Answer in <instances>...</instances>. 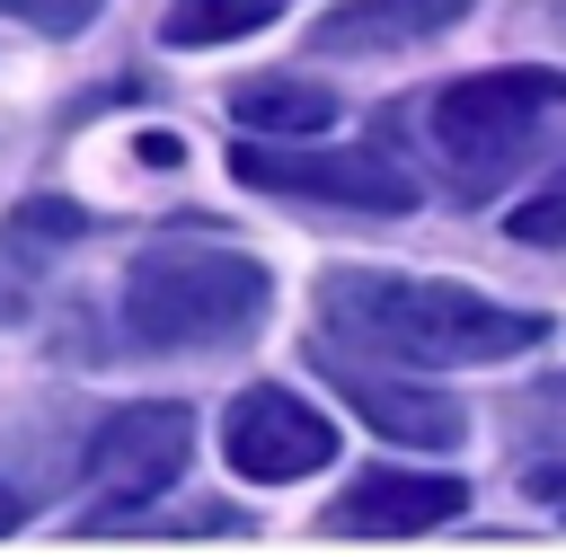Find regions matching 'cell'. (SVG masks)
Here are the masks:
<instances>
[{
    "mask_svg": "<svg viewBox=\"0 0 566 557\" xmlns=\"http://www.w3.org/2000/svg\"><path fill=\"white\" fill-rule=\"evenodd\" d=\"M318 318L407 371H460V362H513L548 336V309H513L486 301L469 283H433V274H389V265H336L318 274Z\"/></svg>",
    "mask_w": 566,
    "mask_h": 557,
    "instance_id": "cell-1",
    "label": "cell"
},
{
    "mask_svg": "<svg viewBox=\"0 0 566 557\" xmlns=\"http://www.w3.org/2000/svg\"><path fill=\"white\" fill-rule=\"evenodd\" d=\"M274 274L239 248H142L124 265L115 318L142 354H230L265 327Z\"/></svg>",
    "mask_w": 566,
    "mask_h": 557,
    "instance_id": "cell-2",
    "label": "cell"
},
{
    "mask_svg": "<svg viewBox=\"0 0 566 557\" xmlns=\"http://www.w3.org/2000/svg\"><path fill=\"white\" fill-rule=\"evenodd\" d=\"M557 106H566V71H478V80H451L433 97H407L398 115L433 141V159L451 168L460 195H486Z\"/></svg>",
    "mask_w": 566,
    "mask_h": 557,
    "instance_id": "cell-3",
    "label": "cell"
},
{
    "mask_svg": "<svg viewBox=\"0 0 566 557\" xmlns=\"http://www.w3.org/2000/svg\"><path fill=\"white\" fill-rule=\"evenodd\" d=\"M230 177L256 195H301V203H345V212H416V177L389 150H310V141H239Z\"/></svg>",
    "mask_w": 566,
    "mask_h": 557,
    "instance_id": "cell-4",
    "label": "cell"
},
{
    "mask_svg": "<svg viewBox=\"0 0 566 557\" xmlns=\"http://www.w3.org/2000/svg\"><path fill=\"white\" fill-rule=\"evenodd\" d=\"M221 460H230L248 486H292V477H310V469L336 460V424H327L310 398L256 380V389H239L230 416H221Z\"/></svg>",
    "mask_w": 566,
    "mask_h": 557,
    "instance_id": "cell-5",
    "label": "cell"
},
{
    "mask_svg": "<svg viewBox=\"0 0 566 557\" xmlns=\"http://www.w3.org/2000/svg\"><path fill=\"white\" fill-rule=\"evenodd\" d=\"M318 371H327V389L336 398H354V416L371 424V433H389V442H416V451H451L460 433H469V416L451 407V398H433L424 380H398V371H380V354H336V345H318L310 354Z\"/></svg>",
    "mask_w": 566,
    "mask_h": 557,
    "instance_id": "cell-6",
    "label": "cell"
},
{
    "mask_svg": "<svg viewBox=\"0 0 566 557\" xmlns=\"http://www.w3.org/2000/svg\"><path fill=\"white\" fill-rule=\"evenodd\" d=\"M186 451H195V416L177 398H150V407H124V416H106L88 433V477L142 513L159 486H177Z\"/></svg>",
    "mask_w": 566,
    "mask_h": 557,
    "instance_id": "cell-7",
    "label": "cell"
},
{
    "mask_svg": "<svg viewBox=\"0 0 566 557\" xmlns=\"http://www.w3.org/2000/svg\"><path fill=\"white\" fill-rule=\"evenodd\" d=\"M460 504H469V486L442 477V469H363L327 504V530L336 539H416V530L451 522Z\"/></svg>",
    "mask_w": 566,
    "mask_h": 557,
    "instance_id": "cell-8",
    "label": "cell"
},
{
    "mask_svg": "<svg viewBox=\"0 0 566 557\" xmlns=\"http://www.w3.org/2000/svg\"><path fill=\"white\" fill-rule=\"evenodd\" d=\"M478 0H345L318 18V53H398V44H424L442 35L451 18H469Z\"/></svg>",
    "mask_w": 566,
    "mask_h": 557,
    "instance_id": "cell-9",
    "label": "cell"
},
{
    "mask_svg": "<svg viewBox=\"0 0 566 557\" xmlns=\"http://www.w3.org/2000/svg\"><path fill=\"white\" fill-rule=\"evenodd\" d=\"M230 115H239L248 133H283V141H310V133L336 115V97H327L318 80H239V88H230Z\"/></svg>",
    "mask_w": 566,
    "mask_h": 557,
    "instance_id": "cell-10",
    "label": "cell"
},
{
    "mask_svg": "<svg viewBox=\"0 0 566 557\" xmlns=\"http://www.w3.org/2000/svg\"><path fill=\"white\" fill-rule=\"evenodd\" d=\"M292 0H177L168 9V44H230V35H248V27H265V18H283Z\"/></svg>",
    "mask_w": 566,
    "mask_h": 557,
    "instance_id": "cell-11",
    "label": "cell"
},
{
    "mask_svg": "<svg viewBox=\"0 0 566 557\" xmlns=\"http://www.w3.org/2000/svg\"><path fill=\"white\" fill-rule=\"evenodd\" d=\"M513 239H531V248H566V168H557L539 195L513 203Z\"/></svg>",
    "mask_w": 566,
    "mask_h": 557,
    "instance_id": "cell-12",
    "label": "cell"
},
{
    "mask_svg": "<svg viewBox=\"0 0 566 557\" xmlns=\"http://www.w3.org/2000/svg\"><path fill=\"white\" fill-rule=\"evenodd\" d=\"M97 9H106V0H0V18H27V27H44V35H80Z\"/></svg>",
    "mask_w": 566,
    "mask_h": 557,
    "instance_id": "cell-13",
    "label": "cell"
},
{
    "mask_svg": "<svg viewBox=\"0 0 566 557\" xmlns=\"http://www.w3.org/2000/svg\"><path fill=\"white\" fill-rule=\"evenodd\" d=\"M522 486H531V504H548V513H566V460H539V469H531Z\"/></svg>",
    "mask_w": 566,
    "mask_h": 557,
    "instance_id": "cell-14",
    "label": "cell"
},
{
    "mask_svg": "<svg viewBox=\"0 0 566 557\" xmlns=\"http://www.w3.org/2000/svg\"><path fill=\"white\" fill-rule=\"evenodd\" d=\"M18 522H27V504H18L9 486H0V530H18Z\"/></svg>",
    "mask_w": 566,
    "mask_h": 557,
    "instance_id": "cell-15",
    "label": "cell"
},
{
    "mask_svg": "<svg viewBox=\"0 0 566 557\" xmlns=\"http://www.w3.org/2000/svg\"><path fill=\"white\" fill-rule=\"evenodd\" d=\"M9 301H18V292H9V283H0V309H9Z\"/></svg>",
    "mask_w": 566,
    "mask_h": 557,
    "instance_id": "cell-16",
    "label": "cell"
}]
</instances>
